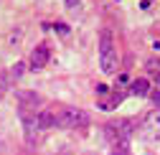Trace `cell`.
<instances>
[{"mask_svg":"<svg viewBox=\"0 0 160 155\" xmlns=\"http://www.w3.org/2000/svg\"><path fill=\"white\" fill-rule=\"evenodd\" d=\"M48 59H51V51H48V46H46V43L36 46V48L31 51V69H33V71H36V69H43V66L48 64Z\"/></svg>","mask_w":160,"mask_h":155,"instance_id":"obj_5","label":"cell"},{"mask_svg":"<svg viewBox=\"0 0 160 155\" xmlns=\"http://www.w3.org/2000/svg\"><path fill=\"white\" fill-rule=\"evenodd\" d=\"M145 140H160V112H150L142 120V127H140Z\"/></svg>","mask_w":160,"mask_h":155,"instance_id":"obj_4","label":"cell"},{"mask_svg":"<svg viewBox=\"0 0 160 155\" xmlns=\"http://www.w3.org/2000/svg\"><path fill=\"white\" fill-rule=\"evenodd\" d=\"M53 112H56V127L76 130V127H84V125H89V114H87L84 109H76V107L58 104V107H53Z\"/></svg>","mask_w":160,"mask_h":155,"instance_id":"obj_3","label":"cell"},{"mask_svg":"<svg viewBox=\"0 0 160 155\" xmlns=\"http://www.w3.org/2000/svg\"><path fill=\"white\" fill-rule=\"evenodd\" d=\"M53 31H56V33H61V36H69V26H64V23H56Z\"/></svg>","mask_w":160,"mask_h":155,"instance_id":"obj_9","label":"cell"},{"mask_svg":"<svg viewBox=\"0 0 160 155\" xmlns=\"http://www.w3.org/2000/svg\"><path fill=\"white\" fill-rule=\"evenodd\" d=\"M18 114L23 120V130L28 142H36V132H38V107H41V97L36 92H18Z\"/></svg>","mask_w":160,"mask_h":155,"instance_id":"obj_1","label":"cell"},{"mask_svg":"<svg viewBox=\"0 0 160 155\" xmlns=\"http://www.w3.org/2000/svg\"><path fill=\"white\" fill-rule=\"evenodd\" d=\"M0 152H3V145H0Z\"/></svg>","mask_w":160,"mask_h":155,"instance_id":"obj_12","label":"cell"},{"mask_svg":"<svg viewBox=\"0 0 160 155\" xmlns=\"http://www.w3.org/2000/svg\"><path fill=\"white\" fill-rule=\"evenodd\" d=\"M150 102H152V104H160V87L150 92Z\"/></svg>","mask_w":160,"mask_h":155,"instance_id":"obj_10","label":"cell"},{"mask_svg":"<svg viewBox=\"0 0 160 155\" xmlns=\"http://www.w3.org/2000/svg\"><path fill=\"white\" fill-rule=\"evenodd\" d=\"M5 89H8V79H0V99H3V94H5Z\"/></svg>","mask_w":160,"mask_h":155,"instance_id":"obj_11","label":"cell"},{"mask_svg":"<svg viewBox=\"0 0 160 155\" xmlns=\"http://www.w3.org/2000/svg\"><path fill=\"white\" fill-rule=\"evenodd\" d=\"M48 127H56V112H53V107L38 112V130H48Z\"/></svg>","mask_w":160,"mask_h":155,"instance_id":"obj_6","label":"cell"},{"mask_svg":"<svg viewBox=\"0 0 160 155\" xmlns=\"http://www.w3.org/2000/svg\"><path fill=\"white\" fill-rule=\"evenodd\" d=\"M23 71H26V64H15V66L10 69V79H18Z\"/></svg>","mask_w":160,"mask_h":155,"instance_id":"obj_8","label":"cell"},{"mask_svg":"<svg viewBox=\"0 0 160 155\" xmlns=\"http://www.w3.org/2000/svg\"><path fill=\"white\" fill-rule=\"evenodd\" d=\"M117 48L112 41V31H102L99 33V66H102L104 74H114L117 71Z\"/></svg>","mask_w":160,"mask_h":155,"instance_id":"obj_2","label":"cell"},{"mask_svg":"<svg viewBox=\"0 0 160 155\" xmlns=\"http://www.w3.org/2000/svg\"><path fill=\"white\" fill-rule=\"evenodd\" d=\"M130 94L137 97V99H140V97H148V94H150V84H148V79H135V82L130 84Z\"/></svg>","mask_w":160,"mask_h":155,"instance_id":"obj_7","label":"cell"}]
</instances>
